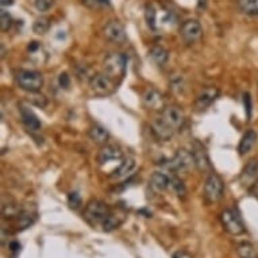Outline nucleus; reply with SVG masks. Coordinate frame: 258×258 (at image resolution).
I'll list each match as a JSON object with an SVG mask.
<instances>
[{
	"mask_svg": "<svg viewBox=\"0 0 258 258\" xmlns=\"http://www.w3.org/2000/svg\"><path fill=\"white\" fill-rule=\"evenodd\" d=\"M186 122L183 110L177 106H166L161 115L152 123V133L160 141H169Z\"/></svg>",
	"mask_w": 258,
	"mask_h": 258,
	"instance_id": "1",
	"label": "nucleus"
},
{
	"mask_svg": "<svg viewBox=\"0 0 258 258\" xmlns=\"http://www.w3.org/2000/svg\"><path fill=\"white\" fill-rule=\"evenodd\" d=\"M110 212H111V210L107 203L101 202V200H91L85 206L83 218L88 225L96 227V226L103 225V222L108 218Z\"/></svg>",
	"mask_w": 258,
	"mask_h": 258,
	"instance_id": "2",
	"label": "nucleus"
},
{
	"mask_svg": "<svg viewBox=\"0 0 258 258\" xmlns=\"http://www.w3.org/2000/svg\"><path fill=\"white\" fill-rule=\"evenodd\" d=\"M18 87L21 90L26 91L28 94H38L44 87V76L37 70H27L21 69L15 74Z\"/></svg>",
	"mask_w": 258,
	"mask_h": 258,
	"instance_id": "3",
	"label": "nucleus"
},
{
	"mask_svg": "<svg viewBox=\"0 0 258 258\" xmlns=\"http://www.w3.org/2000/svg\"><path fill=\"white\" fill-rule=\"evenodd\" d=\"M127 69V57L123 53L114 51L107 54L103 61V70L111 79H122Z\"/></svg>",
	"mask_w": 258,
	"mask_h": 258,
	"instance_id": "4",
	"label": "nucleus"
},
{
	"mask_svg": "<svg viewBox=\"0 0 258 258\" xmlns=\"http://www.w3.org/2000/svg\"><path fill=\"white\" fill-rule=\"evenodd\" d=\"M225 195V183L222 177L215 172L208 174L204 183V197L208 203H218Z\"/></svg>",
	"mask_w": 258,
	"mask_h": 258,
	"instance_id": "5",
	"label": "nucleus"
},
{
	"mask_svg": "<svg viewBox=\"0 0 258 258\" xmlns=\"http://www.w3.org/2000/svg\"><path fill=\"white\" fill-rule=\"evenodd\" d=\"M192 166H195V160L192 156L191 150L187 149H179L174 153V156L168 161V168L172 172H188Z\"/></svg>",
	"mask_w": 258,
	"mask_h": 258,
	"instance_id": "6",
	"label": "nucleus"
},
{
	"mask_svg": "<svg viewBox=\"0 0 258 258\" xmlns=\"http://www.w3.org/2000/svg\"><path fill=\"white\" fill-rule=\"evenodd\" d=\"M90 87L94 94L99 96L111 95L115 91V81L106 73H96L90 79Z\"/></svg>",
	"mask_w": 258,
	"mask_h": 258,
	"instance_id": "7",
	"label": "nucleus"
},
{
	"mask_svg": "<svg viewBox=\"0 0 258 258\" xmlns=\"http://www.w3.org/2000/svg\"><path fill=\"white\" fill-rule=\"evenodd\" d=\"M220 222L225 230L230 233L231 235H241L245 233V226L242 223L241 218L230 208H226L220 212Z\"/></svg>",
	"mask_w": 258,
	"mask_h": 258,
	"instance_id": "8",
	"label": "nucleus"
},
{
	"mask_svg": "<svg viewBox=\"0 0 258 258\" xmlns=\"http://www.w3.org/2000/svg\"><path fill=\"white\" fill-rule=\"evenodd\" d=\"M180 35L183 41L191 45V44H195L196 41H199L202 38L203 35V27L199 21L196 19H188L186 22L181 24L180 27Z\"/></svg>",
	"mask_w": 258,
	"mask_h": 258,
	"instance_id": "9",
	"label": "nucleus"
},
{
	"mask_svg": "<svg viewBox=\"0 0 258 258\" xmlns=\"http://www.w3.org/2000/svg\"><path fill=\"white\" fill-rule=\"evenodd\" d=\"M103 34L104 38L110 42H113L115 45H122L127 41V35H126V30L122 23L114 19L107 23L104 28H103Z\"/></svg>",
	"mask_w": 258,
	"mask_h": 258,
	"instance_id": "10",
	"label": "nucleus"
},
{
	"mask_svg": "<svg viewBox=\"0 0 258 258\" xmlns=\"http://www.w3.org/2000/svg\"><path fill=\"white\" fill-rule=\"evenodd\" d=\"M192 156L195 160V166L202 172H207L211 170V163H210V157H208V152L206 146L203 145L200 141L195 140L192 142L191 149Z\"/></svg>",
	"mask_w": 258,
	"mask_h": 258,
	"instance_id": "11",
	"label": "nucleus"
},
{
	"mask_svg": "<svg viewBox=\"0 0 258 258\" xmlns=\"http://www.w3.org/2000/svg\"><path fill=\"white\" fill-rule=\"evenodd\" d=\"M142 103L147 110H153V111H163L164 108L166 107L163 92H160L156 88H149L143 92Z\"/></svg>",
	"mask_w": 258,
	"mask_h": 258,
	"instance_id": "12",
	"label": "nucleus"
},
{
	"mask_svg": "<svg viewBox=\"0 0 258 258\" xmlns=\"http://www.w3.org/2000/svg\"><path fill=\"white\" fill-rule=\"evenodd\" d=\"M220 95V91L216 87H206L197 94L195 99V108L197 111H204L212 104Z\"/></svg>",
	"mask_w": 258,
	"mask_h": 258,
	"instance_id": "13",
	"label": "nucleus"
},
{
	"mask_svg": "<svg viewBox=\"0 0 258 258\" xmlns=\"http://www.w3.org/2000/svg\"><path fill=\"white\" fill-rule=\"evenodd\" d=\"M123 158V152L120 150V147L115 145H103L100 150L97 153V163L100 165L110 163V161H117Z\"/></svg>",
	"mask_w": 258,
	"mask_h": 258,
	"instance_id": "14",
	"label": "nucleus"
},
{
	"mask_svg": "<svg viewBox=\"0 0 258 258\" xmlns=\"http://www.w3.org/2000/svg\"><path fill=\"white\" fill-rule=\"evenodd\" d=\"M19 113H21V118H22V123L24 127L31 131V133H38L41 130V122L38 117L33 113V110H30L27 106L21 104L19 106Z\"/></svg>",
	"mask_w": 258,
	"mask_h": 258,
	"instance_id": "15",
	"label": "nucleus"
},
{
	"mask_svg": "<svg viewBox=\"0 0 258 258\" xmlns=\"http://www.w3.org/2000/svg\"><path fill=\"white\" fill-rule=\"evenodd\" d=\"M258 179V160L257 158H252L246 166L242 170L241 176H239V181L243 187H252L256 184V180Z\"/></svg>",
	"mask_w": 258,
	"mask_h": 258,
	"instance_id": "16",
	"label": "nucleus"
},
{
	"mask_svg": "<svg viewBox=\"0 0 258 258\" xmlns=\"http://www.w3.org/2000/svg\"><path fill=\"white\" fill-rule=\"evenodd\" d=\"M137 163L135 158L127 157L122 160V163L119 164V166L117 169H114V172L110 174L111 180H123L126 177H129L130 174L134 172Z\"/></svg>",
	"mask_w": 258,
	"mask_h": 258,
	"instance_id": "17",
	"label": "nucleus"
},
{
	"mask_svg": "<svg viewBox=\"0 0 258 258\" xmlns=\"http://www.w3.org/2000/svg\"><path fill=\"white\" fill-rule=\"evenodd\" d=\"M149 186L153 191L163 192L170 187V177L164 174L163 172H153L149 180Z\"/></svg>",
	"mask_w": 258,
	"mask_h": 258,
	"instance_id": "18",
	"label": "nucleus"
},
{
	"mask_svg": "<svg viewBox=\"0 0 258 258\" xmlns=\"http://www.w3.org/2000/svg\"><path fill=\"white\" fill-rule=\"evenodd\" d=\"M257 142V133L254 130H249L246 131L243 137H242L241 142H239V146H238V152H239V156H246L247 153H250L254 145Z\"/></svg>",
	"mask_w": 258,
	"mask_h": 258,
	"instance_id": "19",
	"label": "nucleus"
},
{
	"mask_svg": "<svg viewBox=\"0 0 258 258\" xmlns=\"http://www.w3.org/2000/svg\"><path fill=\"white\" fill-rule=\"evenodd\" d=\"M124 220V213L123 212H119V211H111L110 215H108V218L103 222V231H106V233H110V231L117 230L120 227V225L123 223Z\"/></svg>",
	"mask_w": 258,
	"mask_h": 258,
	"instance_id": "20",
	"label": "nucleus"
},
{
	"mask_svg": "<svg viewBox=\"0 0 258 258\" xmlns=\"http://www.w3.org/2000/svg\"><path fill=\"white\" fill-rule=\"evenodd\" d=\"M88 137L92 142L99 143V145H106V142L110 138V133L106 127H103L100 124H94L88 131Z\"/></svg>",
	"mask_w": 258,
	"mask_h": 258,
	"instance_id": "21",
	"label": "nucleus"
},
{
	"mask_svg": "<svg viewBox=\"0 0 258 258\" xmlns=\"http://www.w3.org/2000/svg\"><path fill=\"white\" fill-rule=\"evenodd\" d=\"M21 211V207L18 206V203L8 196V200L6 199V196H3V202H1V213H3V218H17Z\"/></svg>",
	"mask_w": 258,
	"mask_h": 258,
	"instance_id": "22",
	"label": "nucleus"
},
{
	"mask_svg": "<svg viewBox=\"0 0 258 258\" xmlns=\"http://www.w3.org/2000/svg\"><path fill=\"white\" fill-rule=\"evenodd\" d=\"M149 57H150V60H152L156 65L158 67H164L169 60V51L163 47V46L156 45L150 47V50H149Z\"/></svg>",
	"mask_w": 258,
	"mask_h": 258,
	"instance_id": "23",
	"label": "nucleus"
},
{
	"mask_svg": "<svg viewBox=\"0 0 258 258\" xmlns=\"http://www.w3.org/2000/svg\"><path fill=\"white\" fill-rule=\"evenodd\" d=\"M37 220V213L31 211H22L17 216V231H23L28 229L30 226L34 225V222Z\"/></svg>",
	"mask_w": 258,
	"mask_h": 258,
	"instance_id": "24",
	"label": "nucleus"
},
{
	"mask_svg": "<svg viewBox=\"0 0 258 258\" xmlns=\"http://www.w3.org/2000/svg\"><path fill=\"white\" fill-rule=\"evenodd\" d=\"M236 4L239 11L247 17L258 15V0H236Z\"/></svg>",
	"mask_w": 258,
	"mask_h": 258,
	"instance_id": "25",
	"label": "nucleus"
},
{
	"mask_svg": "<svg viewBox=\"0 0 258 258\" xmlns=\"http://www.w3.org/2000/svg\"><path fill=\"white\" fill-rule=\"evenodd\" d=\"M236 253L241 258H257V250L250 242H241L236 246Z\"/></svg>",
	"mask_w": 258,
	"mask_h": 258,
	"instance_id": "26",
	"label": "nucleus"
},
{
	"mask_svg": "<svg viewBox=\"0 0 258 258\" xmlns=\"http://www.w3.org/2000/svg\"><path fill=\"white\" fill-rule=\"evenodd\" d=\"M50 28V19L47 17H41L35 19L33 24V31L35 34H45Z\"/></svg>",
	"mask_w": 258,
	"mask_h": 258,
	"instance_id": "27",
	"label": "nucleus"
},
{
	"mask_svg": "<svg viewBox=\"0 0 258 258\" xmlns=\"http://www.w3.org/2000/svg\"><path fill=\"white\" fill-rule=\"evenodd\" d=\"M170 188H173V191L177 193V196H184L187 193V188L184 186V183L181 181V179H179L176 174L170 176Z\"/></svg>",
	"mask_w": 258,
	"mask_h": 258,
	"instance_id": "28",
	"label": "nucleus"
},
{
	"mask_svg": "<svg viewBox=\"0 0 258 258\" xmlns=\"http://www.w3.org/2000/svg\"><path fill=\"white\" fill-rule=\"evenodd\" d=\"M145 19L147 26L152 28V30H156V22H157V12L154 10V7L152 4H147L145 8Z\"/></svg>",
	"mask_w": 258,
	"mask_h": 258,
	"instance_id": "29",
	"label": "nucleus"
},
{
	"mask_svg": "<svg viewBox=\"0 0 258 258\" xmlns=\"http://www.w3.org/2000/svg\"><path fill=\"white\" fill-rule=\"evenodd\" d=\"M12 26V17L10 15V12L6 11V10H1L0 12V28L3 33L8 31Z\"/></svg>",
	"mask_w": 258,
	"mask_h": 258,
	"instance_id": "30",
	"label": "nucleus"
},
{
	"mask_svg": "<svg viewBox=\"0 0 258 258\" xmlns=\"http://www.w3.org/2000/svg\"><path fill=\"white\" fill-rule=\"evenodd\" d=\"M53 4H54V0H35V3H34L37 11L40 12L49 11L51 7H53Z\"/></svg>",
	"mask_w": 258,
	"mask_h": 258,
	"instance_id": "31",
	"label": "nucleus"
},
{
	"mask_svg": "<svg viewBox=\"0 0 258 258\" xmlns=\"http://www.w3.org/2000/svg\"><path fill=\"white\" fill-rule=\"evenodd\" d=\"M68 204L69 207L73 208V210H77V208L81 206V197L77 192H70L68 195Z\"/></svg>",
	"mask_w": 258,
	"mask_h": 258,
	"instance_id": "32",
	"label": "nucleus"
},
{
	"mask_svg": "<svg viewBox=\"0 0 258 258\" xmlns=\"http://www.w3.org/2000/svg\"><path fill=\"white\" fill-rule=\"evenodd\" d=\"M110 0H84V4L90 8H103L110 6Z\"/></svg>",
	"mask_w": 258,
	"mask_h": 258,
	"instance_id": "33",
	"label": "nucleus"
},
{
	"mask_svg": "<svg viewBox=\"0 0 258 258\" xmlns=\"http://www.w3.org/2000/svg\"><path fill=\"white\" fill-rule=\"evenodd\" d=\"M243 104H245V111H246V117L247 119L252 118V110H253V104H252V96L250 94H243Z\"/></svg>",
	"mask_w": 258,
	"mask_h": 258,
	"instance_id": "34",
	"label": "nucleus"
},
{
	"mask_svg": "<svg viewBox=\"0 0 258 258\" xmlns=\"http://www.w3.org/2000/svg\"><path fill=\"white\" fill-rule=\"evenodd\" d=\"M58 84H60V87L64 88V90H68V88H69V85H70V77L68 76V73L64 72L60 74V77H58Z\"/></svg>",
	"mask_w": 258,
	"mask_h": 258,
	"instance_id": "35",
	"label": "nucleus"
},
{
	"mask_svg": "<svg viewBox=\"0 0 258 258\" xmlns=\"http://www.w3.org/2000/svg\"><path fill=\"white\" fill-rule=\"evenodd\" d=\"M8 249H10V252L14 253V256H17L18 253L21 252V243L17 241H12L10 242V245H8Z\"/></svg>",
	"mask_w": 258,
	"mask_h": 258,
	"instance_id": "36",
	"label": "nucleus"
},
{
	"mask_svg": "<svg viewBox=\"0 0 258 258\" xmlns=\"http://www.w3.org/2000/svg\"><path fill=\"white\" fill-rule=\"evenodd\" d=\"M172 258H193L188 252L186 250H179V252H176L173 254V257Z\"/></svg>",
	"mask_w": 258,
	"mask_h": 258,
	"instance_id": "37",
	"label": "nucleus"
},
{
	"mask_svg": "<svg viewBox=\"0 0 258 258\" xmlns=\"http://www.w3.org/2000/svg\"><path fill=\"white\" fill-rule=\"evenodd\" d=\"M0 4L1 7H10L14 4V0H0Z\"/></svg>",
	"mask_w": 258,
	"mask_h": 258,
	"instance_id": "38",
	"label": "nucleus"
}]
</instances>
